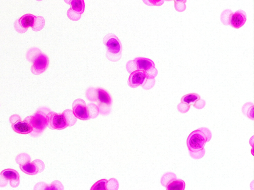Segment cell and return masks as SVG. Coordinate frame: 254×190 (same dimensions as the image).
<instances>
[{
  "instance_id": "6da1fadb",
  "label": "cell",
  "mask_w": 254,
  "mask_h": 190,
  "mask_svg": "<svg viewBox=\"0 0 254 190\" xmlns=\"http://www.w3.org/2000/svg\"><path fill=\"white\" fill-rule=\"evenodd\" d=\"M211 133L206 127L191 132L187 139V145L190 156L193 159L202 158L205 154L204 145L211 139Z\"/></svg>"
},
{
  "instance_id": "7a4b0ae2",
  "label": "cell",
  "mask_w": 254,
  "mask_h": 190,
  "mask_svg": "<svg viewBox=\"0 0 254 190\" xmlns=\"http://www.w3.org/2000/svg\"><path fill=\"white\" fill-rule=\"evenodd\" d=\"M85 95L88 100L97 103L101 114L107 115L110 113L112 98L105 89L100 87H90L87 89Z\"/></svg>"
},
{
  "instance_id": "3957f363",
  "label": "cell",
  "mask_w": 254,
  "mask_h": 190,
  "mask_svg": "<svg viewBox=\"0 0 254 190\" xmlns=\"http://www.w3.org/2000/svg\"><path fill=\"white\" fill-rule=\"evenodd\" d=\"M47 116V127L52 130H62L72 126L77 121L72 111L68 109L64 110L62 113L50 111Z\"/></svg>"
},
{
  "instance_id": "277c9868",
  "label": "cell",
  "mask_w": 254,
  "mask_h": 190,
  "mask_svg": "<svg viewBox=\"0 0 254 190\" xmlns=\"http://www.w3.org/2000/svg\"><path fill=\"white\" fill-rule=\"evenodd\" d=\"M45 24V20L43 16H36L30 13H26L14 21V28L16 32L23 34L30 27L34 31H39L44 28Z\"/></svg>"
},
{
  "instance_id": "5b68a950",
  "label": "cell",
  "mask_w": 254,
  "mask_h": 190,
  "mask_svg": "<svg viewBox=\"0 0 254 190\" xmlns=\"http://www.w3.org/2000/svg\"><path fill=\"white\" fill-rule=\"evenodd\" d=\"M26 59L31 63L30 70L35 75L44 73L48 68L49 58L38 48H32L26 52Z\"/></svg>"
},
{
  "instance_id": "8992f818",
  "label": "cell",
  "mask_w": 254,
  "mask_h": 190,
  "mask_svg": "<svg viewBox=\"0 0 254 190\" xmlns=\"http://www.w3.org/2000/svg\"><path fill=\"white\" fill-rule=\"evenodd\" d=\"M51 110L46 107H41L32 115L25 118L33 127L30 135L37 137L41 135L48 125L47 114Z\"/></svg>"
},
{
  "instance_id": "52a82bcc",
  "label": "cell",
  "mask_w": 254,
  "mask_h": 190,
  "mask_svg": "<svg viewBox=\"0 0 254 190\" xmlns=\"http://www.w3.org/2000/svg\"><path fill=\"white\" fill-rule=\"evenodd\" d=\"M103 44L107 48L106 57L111 62L120 60L122 54V45L117 36L113 33L106 35L103 39Z\"/></svg>"
},
{
  "instance_id": "ba28073f",
  "label": "cell",
  "mask_w": 254,
  "mask_h": 190,
  "mask_svg": "<svg viewBox=\"0 0 254 190\" xmlns=\"http://www.w3.org/2000/svg\"><path fill=\"white\" fill-rule=\"evenodd\" d=\"M126 67L129 74L135 70H142L146 72L149 77L153 79L158 73L154 62L150 59L145 57H138L128 60Z\"/></svg>"
},
{
  "instance_id": "9c48e42d",
  "label": "cell",
  "mask_w": 254,
  "mask_h": 190,
  "mask_svg": "<svg viewBox=\"0 0 254 190\" xmlns=\"http://www.w3.org/2000/svg\"><path fill=\"white\" fill-rule=\"evenodd\" d=\"M30 156L26 153L18 154L15 159L21 170L27 175H34L42 172L45 168L44 162L40 159L30 161Z\"/></svg>"
},
{
  "instance_id": "30bf717a",
  "label": "cell",
  "mask_w": 254,
  "mask_h": 190,
  "mask_svg": "<svg viewBox=\"0 0 254 190\" xmlns=\"http://www.w3.org/2000/svg\"><path fill=\"white\" fill-rule=\"evenodd\" d=\"M154 83V79L151 78L146 72L140 70L130 73L127 80L129 87L135 88L141 86L145 90L152 88Z\"/></svg>"
},
{
  "instance_id": "8fae6325",
  "label": "cell",
  "mask_w": 254,
  "mask_h": 190,
  "mask_svg": "<svg viewBox=\"0 0 254 190\" xmlns=\"http://www.w3.org/2000/svg\"><path fill=\"white\" fill-rule=\"evenodd\" d=\"M64 1L70 5L67 11V16L71 20H79L85 9L84 0H64Z\"/></svg>"
},
{
  "instance_id": "7c38bea8",
  "label": "cell",
  "mask_w": 254,
  "mask_h": 190,
  "mask_svg": "<svg viewBox=\"0 0 254 190\" xmlns=\"http://www.w3.org/2000/svg\"><path fill=\"white\" fill-rule=\"evenodd\" d=\"M12 188L17 187L20 183V177L18 172L14 169L7 168L0 173V187L6 186L8 182Z\"/></svg>"
},
{
  "instance_id": "4fadbf2b",
  "label": "cell",
  "mask_w": 254,
  "mask_h": 190,
  "mask_svg": "<svg viewBox=\"0 0 254 190\" xmlns=\"http://www.w3.org/2000/svg\"><path fill=\"white\" fill-rule=\"evenodd\" d=\"M9 120L12 129L17 133L26 135L30 134L33 131V127L28 121L26 119L22 121L18 114L12 115Z\"/></svg>"
},
{
  "instance_id": "5bb4252c",
  "label": "cell",
  "mask_w": 254,
  "mask_h": 190,
  "mask_svg": "<svg viewBox=\"0 0 254 190\" xmlns=\"http://www.w3.org/2000/svg\"><path fill=\"white\" fill-rule=\"evenodd\" d=\"M72 112L75 116L81 120L90 119L87 106L85 101L81 98L76 99L72 104Z\"/></svg>"
},
{
  "instance_id": "9a60e30c",
  "label": "cell",
  "mask_w": 254,
  "mask_h": 190,
  "mask_svg": "<svg viewBox=\"0 0 254 190\" xmlns=\"http://www.w3.org/2000/svg\"><path fill=\"white\" fill-rule=\"evenodd\" d=\"M200 99V96L196 93H190L184 95L181 99V103L178 104L177 109L180 112L186 113L189 110L190 106L192 105L194 106Z\"/></svg>"
},
{
  "instance_id": "2e32d148",
  "label": "cell",
  "mask_w": 254,
  "mask_h": 190,
  "mask_svg": "<svg viewBox=\"0 0 254 190\" xmlns=\"http://www.w3.org/2000/svg\"><path fill=\"white\" fill-rule=\"evenodd\" d=\"M229 17V24L236 29L243 26L247 20L246 12L242 10H237L235 13L230 11Z\"/></svg>"
},
{
  "instance_id": "e0dca14e",
  "label": "cell",
  "mask_w": 254,
  "mask_h": 190,
  "mask_svg": "<svg viewBox=\"0 0 254 190\" xmlns=\"http://www.w3.org/2000/svg\"><path fill=\"white\" fill-rule=\"evenodd\" d=\"M62 184L59 181H54L50 185H47L45 182H39L36 184L34 190H63Z\"/></svg>"
},
{
  "instance_id": "ac0fdd59",
  "label": "cell",
  "mask_w": 254,
  "mask_h": 190,
  "mask_svg": "<svg viewBox=\"0 0 254 190\" xmlns=\"http://www.w3.org/2000/svg\"><path fill=\"white\" fill-rule=\"evenodd\" d=\"M167 190H184L185 182L181 179L177 178L170 181L165 187Z\"/></svg>"
},
{
  "instance_id": "d6986e66",
  "label": "cell",
  "mask_w": 254,
  "mask_h": 190,
  "mask_svg": "<svg viewBox=\"0 0 254 190\" xmlns=\"http://www.w3.org/2000/svg\"><path fill=\"white\" fill-rule=\"evenodd\" d=\"M242 112L249 118L254 120V104L252 102H247L243 106Z\"/></svg>"
},
{
  "instance_id": "ffe728a7",
  "label": "cell",
  "mask_w": 254,
  "mask_h": 190,
  "mask_svg": "<svg viewBox=\"0 0 254 190\" xmlns=\"http://www.w3.org/2000/svg\"><path fill=\"white\" fill-rule=\"evenodd\" d=\"M108 181L106 179H101L97 181L91 188V190H107Z\"/></svg>"
},
{
  "instance_id": "44dd1931",
  "label": "cell",
  "mask_w": 254,
  "mask_h": 190,
  "mask_svg": "<svg viewBox=\"0 0 254 190\" xmlns=\"http://www.w3.org/2000/svg\"><path fill=\"white\" fill-rule=\"evenodd\" d=\"M166 1L174 0L175 9L179 12L184 11L186 8L185 3L187 0H164Z\"/></svg>"
},
{
  "instance_id": "7402d4cb",
  "label": "cell",
  "mask_w": 254,
  "mask_h": 190,
  "mask_svg": "<svg viewBox=\"0 0 254 190\" xmlns=\"http://www.w3.org/2000/svg\"><path fill=\"white\" fill-rule=\"evenodd\" d=\"M176 178V176L174 173L168 172L165 174L162 177L161 180V185L165 187L166 185L172 180Z\"/></svg>"
},
{
  "instance_id": "603a6c76",
  "label": "cell",
  "mask_w": 254,
  "mask_h": 190,
  "mask_svg": "<svg viewBox=\"0 0 254 190\" xmlns=\"http://www.w3.org/2000/svg\"><path fill=\"white\" fill-rule=\"evenodd\" d=\"M144 4L147 5L152 6H161L164 2V0H142Z\"/></svg>"
},
{
  "instance_id": "cb8c5ba5",
  "label": "cell",
  "mask_w": 254,
  "mask_h": 190,
  "mask_svg": "<svg viewBox=\"0 0 254 190\" xmlns=\"http://www.w3.org/2000/svg\"><path fill=\"white\" fill-rule=\"evenodd\" d=\"M37 0V1H42V0Z\"/></svg>"
}]
</instances>
